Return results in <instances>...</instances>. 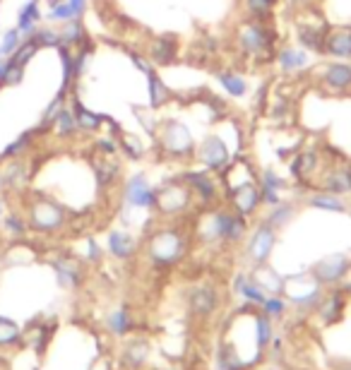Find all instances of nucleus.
<instances>
[{
	"mask_svg": "<svg viewBox=\"0 0 351 370\" xmlns=\"http://www.w3.org/2000/svg\"><path fill=\"white\" fill-rule=\"evenodd\" d=\"M68 221V212H65L63 204L53 202L48 197H39L29 204V219L27 224L32 229L41 233H53V231H60Z\"/></svg>",
	"mask_w": 351,
	"mask_h": 370,
	"instance_id": "1",
	"label": "nucleus"
},
{
	"mask_svg": "<svg viewBox=\"0 0 351 370\" xmlns=\"http://www.w3.org/2000/svg\"><path fill=\"white\" fill-rule=\"evenodd\" d=\"M185 253V238L176 229H161L149 238V255L156 265H173L183 258Z\"/></svg>",
	"mask_w": 351,
	"mask_h": 370,
	"instance_id": "2",
	"label": "nucleus"
},
{
	"mask_svg": "<svg viewBox=\"0 0 351 370\" xmlns=\"http://www.w3.org/2000/svg\"><path fill=\"white\" fill-rule=\"evenodd\" d=\"M238 48L246 53V56H265V53L272 48V32L263 24V20H251L243 22L238 27Z\"/></svg>",
	"mask_w": 351,
	"mask_h": 370,
	"instance_id": "3",
	"label": "nucleus"
},
{
	"mask_svg": "<svg viewBox=\"0 0 351 370\" xmlns=\"http://www.w3.org/2000/svg\"><path fill=\"white\" fill-rule=\"evenodd\" d=\"M195 156L207 171H224L229 163V149L219 135L205 137L202 142H200V147L195 149Z\"/></svg>",
	"mask_w": 351,
	"mask_h": 370,
	"instance_id": "4",
	"label": "nucleus"
},
{
	"mask_svg": "<svg viewBox=\"0 0 351 370\" xmlns=\"http://www.w3.org/2000/svg\"><path fill=\"white\" fill-rule=\"evenodd\" d=\"M161 147L173 156H188L192 154L195 144H192V137L185 125H180L178 120H168L164 125V132H161Z\"/></svg>",
	"mask_w": 351,
	"mask_h": 370,
	"instance_id": "5",
	"label": "nucleus"
},
{
	"mask_svg": "<svg viewBox=\"0 0 351 370\" xmlns=\"http://www.w3.org/2000/svg\"><path fill=\"white\" fill-rule=\"evenodd\" d=\"M123 197L130 207H156V190L147 183L142 173L132 175L123 187Z\"/></svg>",
	"mask_w": 351,
	"mask_h": 370,
	"instance_id": "6",
	"label": "nucleus"
},
{
	"mask_svg": "<svg viewBox=\"0 0 351 370\" xmlns=\"http://www.w3.org/2000/svg\"><path fill=\"white\" fill-rule=\"evenodd\" d=\"M275 243H277V233L272 229V224H260L253 233L251 243H248V255L255 265H265V260L270 258L272 250H275Z\"/></svg>",
	"mask_w": 351,
	"mask_h": 370,
	"instance_id": "7",
	"label": "nucleus"
},
{
	"mask_svg": "<svg viewBox=\"0 0 351 370\" xmlns=\"http://www.w3.org/2000/svg\"><path fill=\"white\" fill-rule=\"evenodd\" d=\"M190 202V187L185 185H166L156 190V207L164 214H178Z\"/></svg>",
	"mask_w": 351,
	"mask_h": 370,
	"instance_id": "8",
	"label": "nucleus"
},
{
	"mask_svg": "<svg viewBox=\"0 0 351 370\" xmlns=\"http://www.w3.org/2000/svg\"><path fill=\"white\" fill-rule=\"evenodd\" d=\"M231 195V202H234V212L241 216H251L253 212L258 209V204L263 202V195H260V185L258 180H253V183H246L241 187H236L234 192H229Z\"/></svg>",
	"mask_w": 351,
	"mask_h": 370,
	"instance_id": "9",
	"label": "nucleus"
},
{
	"mask_svg": "<svg viewBox=\"0 0 351 370\" xmlns=\"http://www.w3.org/2000/svg\"><path fill=\"white\" fill-rule=\"evenodd\" d=\"M323 84L330 92H349L351 89V65L349 63H332L323 72Z\"/></svg>",
	"mask_w": 351,
	"mask_h": 370,
	"instance_id": "10",
	"label": "nucleus"
},
{
	"mask_svg": "<svg viewBox=\"0 0 351 370\" xmlns=\"http://www.w3.org/2000/svg\"><path fill=\"white\" fill-rule=\"evenodd\" d=\"M0 173H3L8 190H22V187L29 183V163L24 161V156H20V159H8Z\"/></svg>",
	"mask_w": 351,
	"mask_h": 370,
	"instance_id": "11",
	"label": "nucleus"
},
{
	"mask_svg": "<svg viewBox=\"0 0 351 370\" xmlns=\"http://www.w3.org/2000/svg\"><path fill=\"white\" fill-rule=\"evenodd\" d=\"M277 63L284 72H301L304 68L311 65V56H308L306 48H296V46H284L277 53Z\"/></svg>",
	"mask_w": 351,
	"mask_h": 370,
	"instance_id": "12",
	"label": "nucleus"
},
{
	"mask_svg": "<svg viewBox=\"0 0 351 370\" xmlns=\"http://www.w3.org/2000/svg\"><path fill=\"white\" fill-rule=\"evenodd\" d=\"M72 113H75V120H77V130L80 132H87V135H94V132H99V127L104 125V116H99V113H92L89 108L82 106V101L77 99V96H72Z\"/></svg>",
	"mask_w": 351,
	"mask_h": 370,
	"instance_id": "13",
	"label": "nucleus"
},
{
	"mask_svg": "<svg viewBox=\"0 0 351 370\" xmlns=\"http://www.w3.org/2000/svg\"><path fill=\"white\" fill-rule=\"evenodd\" d=\"M185 180H188V187H190L192 192H197L202 202H212V200H217V195H219V187L209 178L207 171L185 173Z\"/></svg>",
	"mask_w": 351,
	"mask_h": 370,
	"instance_id": "14",
	"label": "nucleus"
},
{
	"mask_svg": "<svg viewBox=\"0 0 351 370\" xmlns=\"http://www.w3.org/2000/svg\"><path fill=\"white\" fill-rule=\"evenodd\" d=\"M325 53L332 58H351V29H337L325 36Z\"/></svg>",
	"mask_w": 351,
	"mask_h": 370,
	"instance_id": "15",
	"label": "nucleus"
},
{
	"mask_svg": "<svg viewBox=\"0 0 351 370\" xmlns=\"http://www.w3.org/2000/svg\"><path fill=\"white\" fill-rule=\"evenodd\" d=\"M41 8H39V0H29V3H24L20 12H17V24L15 27L20 29V32L24 34V39L27 36H32L34 34V29L39 27V22H41Z\"/></svg>",
	"mask_w": 351,
	"mask_h": 370,
	"instance_id": "16",
	"label": "nucleus"
},
{
	"mask_svg": "<svg viewBox=\"0 0 351 370\" xmlns=\"http://www.w3.org/2000/svg\"><path fill=\"white\" fill-rule=\"evenodd\" d=\"M349 270V262L347 258H342V255H337V258H328L323 260L316 270H313V274H316L318 282H337V279L344 277V272Z\"/></svg>",
	"mask_w": 351,
	"mask_h": 370,
	"instance_id": "17",
	"label": "nucleus"
},
{
	"mask_svg": "<svg viewBox=\"0 0 351 370\" xmlns=\"http://www.w3.org/2000/svg\"><path fill=\"white\" fill-rule=\"evenodd\" d=\"M53 132H56V137H60V139H72L77 135V120H75V113H72V108L65 104L63 108L58 111V116H56V120H53Z\"/></svg>",
	"mask_w": 351,
	"mask_h": 370,
	"instance_id": "18",
	"label": "nucleus"
},
{
	"mask_svg": "<svg viewBox=\"0 0 351 370\" xmlns=\"http://www.w3.org/2000/svg\"><path fill=\"white\" fill-rule=\"evenodd\" d=\"M176 51H178V46H176L171 36H161V39H154L152 46H149V58L159 65H166L176 58Z\"/></svg>",
	"mask_w": 351,
	"mask_h": 370,
	"instance_id": "19",
	"label": "nucleus"
},
{
	"mask_svg": "<svg viewBox=\"0 0 351 370\" xmlns=\"http://www.w3.org/2000/svg\"><path fill=\"white\" fill-rule=\"evenodd\" d=\"M60 32V46H68V48H75L87 41V32H84V24L82 20H70L65 22L63 27L58 29Z\"/></svg>",
	"mask_w": 351,
	"mask_h": 370,
	"instance_id": "20",
	"label": "nucleus"
},
{
	"mask_svg": "<svg viewBox=\"0 0 351 370\" xmlns=\"http://www.w3.org/2000/svg\"><path fill=\"white\" fill-rule=\"evenodd\" d=\"M34 137H36V127L29 132H22L15 142H10L8 147H5V151L0 154V163L8 161V159H20V156L27 154V151L34 147Z\"/></svg>",
	"mask_w": 351,
	"mask_h": 370,
	"instance_id": "21",
	"label": "nucleus"
},
{
	"mask_svg": "<svg viewBox=\"0 0 351 370\" xmlns=\"http://www.w3.org/2000/svg\"><path fill=\"white\" fill-rule=\"evenodd\" d=\"M190 306L197 315H209L217 308V294L209 287H200V289L192 291Z\"/></svg>",
	"mask_w": 351,
	"mask_h": 370,
	"instance_id": "22",
	"label": "nucleus"
},
{
	"mask_svg": "<svg viewBox=\"0 0 351 370\" xmlns=\"http://www.w3.org/2000/svg\"><path fill=\"white\" fill-rule=\"evenodd\" d=\"M217 80L224 87V92H229L231 96H243L248 92V84L238 72H231V70H221L217 72Z\"/></svg>",
	"mask_w": 351,
	"mask_h": 370,
	"instance_id": "23",
	"label": "nucleus"
},
{
	"mask_svg": "<svg viewBox=\"0 0 351 370\" xmlns=\"http://www.w3.org/2000/svg\"><path fill=\"white\" fill-rule=\"evenodd\" d=\"M108 250L116 255V258L125 260V258H130L132 250H135V243H132V238L125 231H113L108 236Z\"/></svg>",
	"mask_w": 351,
	"mask_h": 370,
	"instance_id": "24",
	"label": "nucleus"
},
{
	"mask_svg": "<svg viewBox=\"0 0 351 370\" xmlns=\"http://www.w3.org/2000/svg\"><path fill=\"white\" fill-rule=\"evenodd\" d=\"M147 80H149V101H152V108L164 106L166 101H168V89H166V84L161 82V77L156 75L154 70L147 75Z\"/></svg>",
	"mask_w": 351,
	"mask_h": 370,
	"instance_id": "25",
	"label": "nucleus"
},
{
	"mask_svg": "<svg viewBox=\"0 0 351 370\" xmlns=\"http://www.w3.org/2000/svg\"><path fill=\"white\" fill-rule=\"evenodd\" d=\"M292 171H294V175H299V178H306V175L316 173L318 171V151H304V154L296 156Z\"/></svg>",
	"mask_w": 351,
	"mask_h": 370,
	"instance_id": "26",
	"label": "nucleus"
},
{
	"mask_svg": "<svg viewBox=\"0 0 351 370\" xmlns=\"http://www.w3.org/2000/svg\"><path fill=\"white\" fill-rule=\"evenodd\" d=\"M27 39H34L39 48H58L60 46V32L51 27H36L32 36Z\"/></svg>",
	"mask_w": 351,
	"mask_h": 370,
	"instance_id": "27",
	"label": "nucleus"
},
{
	"mask_svg": "<svg viewBox=\"0 0 351 370\" xmlns=\"http://www.w3.org/2000/svg\"><path fill=\"white\" fill-rule=\"evenodd\" d=\"M36 51H39V46H36L34 39H24L20 46H17V51L12 53V56L8 58L10 63L20 65V68H27V63L36 56Z\"/></svg>",
	"mask_w": 351,
	"mask_h": 370,
	"instance_id": "28",
	"label": "nucleus"
},
{
	"mask_svg": "<svg viewBox=\"0 0 351 370\" xmlns=\"http://www.w3.org/2000/svg\"><path fill=\"white\" fill-rule=\"evenodd\" d=\"M275 5H280V0H246V10L253 20H267Z\"/></svg>",
	"mask_w": 351,
	"mask_h": 370,
	"instance_id": "29",
	"label": "nucleus"
},
{
	"mask_svg": "<svg viewBox=\"0 0 351 370\" xmlns=\"http://www.w3.org/2000/svg\"><path fill=\"white\" fill-rule=\"evenodd\" d=\"M22 41H24V34L20 32V29L17 27L8 29V32L3 34V39H0V58H10Z\"/></svg>",
	"mask_w": 351,
	"mask_h": 370,
	"instance_id": "30",
	"label": "nucleus"
},
{
	"mask_svg": "<svg viewBox=\"0 0 351 370\" xmlns=\"http://www.w3.org/2000/svg\"><path fill=\"white\" fill-rule=\"evenodd\" d=\"M311 204L318 209H328V212H344V202L337 195H332V192H325V195H313L311 197Z\"/></svg>",
	"mask_w": 351,
	"mask_h": 370,
	"instance_id": "31",
	"label": "nucleus"
},
{
	"mask_svg": "<svg viewBox=\"0 0 351 370\" xmlns=\"http://www.w3.org/2000/svg\"><path fill=\"white\" fill-rule=\"evenodd\" d=\"M46 20L53 22V24H65V22H70V20H77V15H75V10L70 8L68 0H65V3H60V5H56V8L48 10Z\"/></svg>",
	"mask_w": 351,
	"mask_h": 370,
	"instance_id": "32",
	"label": "nucleus"
},
{
	"mask_svg": "<svg viewBox=\"0 0 351 370\" xmlns=\"http://www.w3.org/2000/svg\"><path fill=\"white\" fill-rule=\"evenodd\" d=\"M3 226H5V231H8L10 236H17V238H20V236H24L27 233V226L29 224L22 219V216H17V214H8L3 219Z\"/></svg>",
	"mask_w": 351,
	"mask_h": 370,
	"instance_id": "33",
	"label": "nucleus"
},
{
	"mask_svg": "<svg viewBox=\"0 0 351 370\" xmlns=\"http://www.w3.org/2000/svg\"><path fill=\"white\" fill-rule=\"evenodd\" d=\"M17 337H20L17 325L8 318H0V344H12Z\"/></svg>",
	"mask_w": 351,
	"mask_h": 370,
	"instance_id": "34",
	"label": "nucleus"
},
{
	"mask_svg": "<svg viewBox=\"0 0 351 370\" xmlns=\"http://www.w3.org/2000/svg\"><path fill=\"white\" fill-rule=\"evenodd\" d=\"M120 149H123L125 154L130 156V159H142V154H144L142 142H137L135 137H123V135H120Z\"/></svg>",
	"mask_w": 351,
	"mask_h": 370,
	"instance_id": "35",
	"label": "nucleus"
},
{
	"mask_svg": "<svg viewBox=\"0 0 351 370\" xmlns=\"http://www.w3.org/2000/svg\"><path fill=\"white\" fill-rule=\"evenodd\" d=\"M22 77H24V68H20V65H15V63H10L8 72H5V77H3V87H17V84L22 82Z\"/></svg>",
	"mask_w": 351,
	"mask_h": 370,
	"instance_id": "36",
	"label": "nucleus"
},
{
	"mask_svg": "<svg viewBox=\"0 0 351 370\" xmlns=\"http://www.w3.org/2000/svg\"><path fill=\"white\" fill-rule=\"evenodd\" d=\"M260 187H265V190H280V187L284 185L282 183V178L277 175L275 171H263V175H260V183H258Z\"/></svg>",
	"mask_w": 351,
	"mask_h": 370,
	"instance_id": "37",
	"label": "nucleus"
},
{
	"mask_svg": "<svg viewBox=\"0 0 351 370\" xmlns=\"http://www.w3.org/2000/svg\"><path fill=\"white\" fill-rule=\"evenodd\" d=\"M292 212H294V209L289 207V204H282V207L277 204L275 212H272V216H270V224H272V226H282V224L287 221L289 216H292Z\"/></svg>",
	"mask_w": 351,
	"mask_h": 370,
	"instance_id": "38",
	"label": "nucleus"
},
{
	"mask_svg": "<svg viewBox=\"0 0 351 370\" xmlns=\"http://www.w3.org/2000/svg\"><path fill=\"white\" fill-rule=\"evenodd\" d=\"M263 306H265V311L272 313V315H280L284 311V303L280 299H265Z\"/></svg>",
	"mask_w": 351,
	"mask_h": 370,
	"instance_id": "39",
	"label": "nucleus"
},
{
	"mask_svg": "<svg viewBox=\"0 0 351 370\" xmlns=\"http://www.w3.org/2000/svg\"><path fill=\"white\" fill-rule=\"evenodd\" d=\"M96 147H99V151H104V154H116L118 144L113 142L111 137H104V139H99V142H96Z\"/></svg>",
	"mask_w": 351,
	"mask_h": 370,
	"instance_id": "40",
	"label": "nucleus"
},
{
	"mask_svg": "<svg viewBox=\"0 0 351 370\" xmlns=\"http://www.w3.org/2000/svg\"><path fill=\"white\" fill-rule=\"evenodd\" d=\"M70 3V8L75 10V15H77V20H82V15L87 12V5H89V0H68Z\"/></svg>",
	"mask_w": 351,
	"mask_h": 370,
	"instance_id": "41",
	"label": "nucleus"
},
{
	"mask_svg": "<svg viewBox=\"0 0 351 370\" xmlns=\"http://www.w3.org/2000/svg\"><path fill=\"white\" fill-rule=\"evenodd\" d=\"M130 58H132V63H135L137 68H140V70L144 72V75H149V72L154 70L152 65H149V63H147V60H144V58H140V56H137V53H130Z\"/></svg>",
	"mask_w": 351,
	"mask_h": 370,
	"instance_id": "42",
	"label": "nucleus"
},
{
	"mask_svg": "<svg viewBox=\"0 0 351 370\" xmlns=\"http://www.w3.org/2000/svg\"><path fill=\"white\" fill-rule=\"evenodd\" d=\"M292 3L296 5V8H311L316 0H292Z\"/></svg>",
	"mask_w": 351,
	"mask_h": 370,
	"instance_id": "43",
	"label": "nucleus"
},
{
	"mask_svg": "<svg viewBox=\"0 0 351 370\" xmlns=\"http://www.w3.org/2000/svg\"><path fill=\"white\" fill-rule=\"evenodd\" d=\"M60 3H65V0H46L48 10H51V8H56V5H60Z\"/></svg>",
	"mask_w": 351,
	"mask_h": 370,
	"instance_id": "44",
	"label": "nucleus"
},
{
	"mask_svg": "<svg viewBox=\"0 0 351 370\" xmlns=\"http://www.w3.org/2000/svg\"><path fill=\"white\" fill-rule=\"evenodd\" d=\"M3 190H5V180H3V173H0V195H3Z\"/></svg>",
	"mask_w": 351,
	"mask_h": 370,
	"instance_id": "45",
	"label": "nucleus"
},
{
	"mask_svg": "<svg viewBox=\"0 0 351 370\" xmlns=\"http://www.w3.org/2000/svg\"><path fill=\"white\" fill-rule=\"evenodd\" d=\"M3 204H5V202H3V195H0V221H3V209H5Z\"/></svg>",
	"mask_w": 351,
	"mask_h": 370,
	"instance_id": "46",
	"label": "nucleus"
},
{
	"mask_svg": "<svg viewBox=\"0 0 351 370\" xmlns=\"http://www.w3.org/2000/svg\"><path fill=\"white\" fill-rule=\"evenodd\" d=\"M0 89H3V82H0Z\"/></svg>",
	"mask_w": 351,
	"mask_h": 370,
	"instance_id": "47",
	"label": "nucleus"
},
{
	"mask_svg": "<svg viewBox=\"0 0 351 370\" xmlns=\"http://www.w3.org/2000/svg\"><path fill=\"white\" fill-rule=\"evenodd\" d=\"M0 5H3V0H0Z\"/></svg>",
	"mask_w": 351,
	"mask_h": 370,
	"instance_id": "48",
	"label": "nucleus"
}]
</instances>
